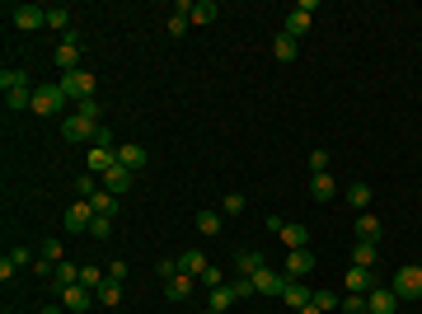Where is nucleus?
<instances>
[{"instance_id": "obj_46", "label": "nucleus", "mask_w": 422, "mask_h": 314, "mask_svg": "<svg viewBox=\"0 0 422 314\" xmlns=\"http://www.w3.org/2000/svg\"><path fill=\"white\" fill-rule=\"evenodd\" d=\"M188 14H169V33H174V38H183V33H188Z\"/></svg>"}, {"instance_id": "obj_42", "label": "nucleus", "mask_w": 422, "mask_h": 314, "mask_svg": "<svg viewBox=\"0 0 422 314\" xmlns=\"http://www.w3.org/2000/svg\"><path fill=\"white\" fill-rule=\"evenodd\" d=\"M197 281L207 286V291H216V286H225V272H221V268H207V272H202Z\"/></svg>"}, {"instance_id": "obj_36", "label": "nucleus", "mask_w": 422, "mask_h": 314, "mask_svg": "<svg viewBox=\"0 0 422 314\" xmlns=\"http://www.w3.org/2000/svg\"><path fill=\"white\" fill-rule=\"evenodd\" d=\"M94 300H99V305H118V300H123V281H103L99 291H94Z\"/></svg>"}, {"instance_id": "obj_39", "label": "nucleus", "mask_w": 422, "mask_h": 314, "mask_svg": "<svg viewBox=\"0 0 422 314\" xmlns=\"http://www.w3.org/2000/svg\"><path fill=\"white\" fill-rule=\"evenodd\" d=\"M89 146H94V150H118V146H123V141H118V136H113L108 127H99V132H94V141H89Z\"/></svg>"}, {"instance_id": "obj_25", "label": "nucleus", "mask_w": 422, "mask_h": 314, "mask_svg": "<svg viewBox=\"0 0 422 314\" xmlns=\"http://www.w3.org/2000/svg\"><path fill=\"white\" fill-rule=\"evenodd\" d=\"M76 281H80V268H76V263H56V272H52V281H47V286L66 291V286H76Z\"/></svg>"}, {"instance_id": "obj_52", "label": "nucleus", "mask_w": 422, "mask_h": 314, "mask_svg": "<svg viewBox=\"0 0 422 314\" xmlns=\"http://www.w3.org/2000/svg\"><path fill=\"white\" fill-rule=\"evenodd\" d=\"M296 314H324V310H319V305L310 300V305H305V310H296Z\"/></svg>"}, {"instance_id": "obj_30", "label": "nucleus", "mask_w": 422, "mask_h": 314, "mask_svg": "<svg viewBox=\"0 0 422 314\" xmlns=\"http://www.w3.org/2000/svg\"><path fill=\"white\" fill-rule=\"evenodd\" d=\"M235 300H240V295H235V286H230V281H225V286H216V291H211V300H207V310H230V305Z\"/></svg>"}, {"instance_id": "obj_41", "label": "nucleus", "mask_w": 422, "mask_h": 314, "mask_svg": "<svg viewBox=\"0 0 422 314\" xmlns=\"http://www.w3.org/2000/svg\"><path fill=\"white\" fill-rule=\"evenodd\" d=\"M89 235H94V239H108V235H113V216H94Z\"/></svg>"}, {"instance_id": "obj_6", "label": "nucleus", "mask_w": 422, "mask_h": 314, "mask_svg": "<svg viewBox=\"0 0 422 314\" xmlns=\"http://www.w3.org/2000/svg\"><path fill=\"white\" fill-rule=\"evenodd\" d=\"M310 19H314V0H300V5H291V14H287V28L282 33H291L300 43V38L310 33Z\"/></svg>"}, {"instance_id": "obj_16", "label": "nucleus", "mask_w": 422, "mask_h": 314, "mask_svg": "<svg viewBox=\"0 0 422 314\" xmlns=\"http://www.w3.org/2000/svg\"><path fill=\"white\" fill-rule=\"evenodd\" d=\"M113 164H118V150H94V146H89V155H85V169H89V174H99V179H103Z\"/></svg>"}, {"instance_id": "obj_17", "label": "nucleus", "mask_w": 422, "mask_h": 314, "mask_svg": "<svg viewBox=\"0 0 422 314\" xmlns=\"http://www.w3.org/2000/svg\"><path fill=\"white\" fill-rule=\"evenodd\" d=\"M118 164L123 169H145V146H136V141H123V146H118Z\"/></svg>"}, {"instance_id": "obj_49", "label": "nucleus", "mask_w": 422, "mask_h": 314, "mask_svg": "<svg viewBox=\"0 0 422 314\" xmlns=\"http://www.w3.org/2000/svg\"><path fill=\"white\" fill-rule=\"evenodd\" d=\"M14 277H19V268H14V258L5 253V258H0V281H14Z\"/></svg>"}, {"instance_id": "obj_23", "label": "nucleus", "mask_w": 422, "mask_h": 314, "mask_svg": "<svg viewBox=\"0 0 422 314\" xmlns=\"http://www.w3.org/2000/svg\"><path fill=\"white\" fill-rule=\"evenodd\" d=\"M282 244L296 253V248H310V230L305 225H296V221H287V230H282Z\"/></svg>"}, {"instance_id": "obj_38", "label": "nucleus", "mask_w": 422, "mask_h": 314, "mask_svg": "<svg viewBox=\"0 0 422 314\" xmlns=\"http://www.w3.org/2000/svg\"><path fill=\"white\" fill-rule=\"evenodd\" d=\"M245 197H240V192H225V197H221V216H245Z\"/></svg>"}, {"instance_id": "obj_28", "label": "nucleus", "mask_w": 422, "mask_h": 314, "mask_svg": "<svg viewBox=\"0 0 422 314\" xmlns=\"http://www.w3.org/2000/svg\"><path fill=\"white\" fill-rule=\"evenodd\" d=\"M0 90L10 94V90H34V85H29V75H24L19 66H5L0 70Z\"/></svg>"}, {"instance_id": "obj_20", "label": "nucleus", "mask_w": 422, "mask_h": 314, "mask_svg": "<svg viewBox=\"0 0 422 314\" xmlns=\"http://www.w3.org/2000/svg\"><path fill=\"white\" fill-rule=\"evenodd\" d=\"M211 263H207V253H197V248H188V253H178V272L183 277H202Z\"/></svg>"}, {"instance_id": "obj_48", "label": "nucleus", "mask_w": 422, "mask_h": 314, "mask_svg": "<svg viewBox=\"0 0 422 314\" xmlns=\"http://www.w3.org/2000/svg\"><path fill=\"white\" fill-rule=\"evenodd\" d=\"M43 258L52 263V268H56V263H66V258H61V244H56V239H47V244H43Z\"/></svg>"}, {"instance_id": "obj_15", "label": "nucleus", "mask_w": 422, "mask_h": 314, "mask_svg": "<svg viewBox=\"0 0 422 314\" xmlns=\"http://www.w3.org/2000/svg\"><path fill=\"white\" fill-rule=\"evenodd\" d=\"M376 286H380V281H376V272H371V268H352V272H347V291H352V295H366V291H376Z\"/></svg>"}, {"instance_id": "obj_29", "label": "nucleus", "mask_w": 422, "mask_h": 314, "mask_svg": "<svg viewBox=\"0 0 422 314\" xmlns=\"http://www.w3.org/2000/svg\"><path fill=\"white\" fill-rule=\"evenodd\" d=\"M347 206H352V211H366L371 206V183H347Z\"/></svg>"}, {"instance_id": "obj_53", "label": "nucleus", "mask_w": 422, "mask_h": 314, "mask_svg": "<svg viewBox=\"0 0 422 314\" xmlns=\"http://www.w3.org/2000/svg\"><path fill=\"white\" fill-rule=\"evenodd\" d=\"M207 314H221V310H207Z\"/></svg>"}, {"instance_id": "obj_8", "label": "nucleus", "mask_w": 422, "mask_h": 314, "mask_svg": "<svg viewBox=\"0 0 422 314\" xmlns=\"http://www.w3.org/2000/svg\"><path fill=\"white\" fill-rule=\"evenodd\" d=\"M287 272H272V268H258L254 272V291L258 295H277V300H282V291H287Z\"/></svg>"}, {"instance_id": "obj_19", "label": "nucleus", "mask_w": 422, "mask_h": 314, "mask_svg": "<svg viewBox=\"0 0 422 314\" xmlns=\"http://www.w3.org/2000/svg\"><path fill=\"white\" fill-rule=\"evenodd\" d=\"M258 268H267L258 248H245V253H235V277H254Z\"/></svg>"}, {"instance_id": "obj_1", "label": "nucleus", "mask_w": 422, "mask_h": 314, "mask_svg": "<svg viewBox=\"0 0 422 314\" xmlns=\"http://www.w3.org/2000/svg\"><path fill=\"white\" fill-rule=\"evenodd\" d=\"M66 103L71 99L61 94V85H38V90H34V108H29V112H38V117H56Z\"/></svg>"}, {"instance_id": "obj_14", "label": "nucleus", "mask_w": 422, "mask_h": 314, "mask_svg": "<svg viewBox=\"0 0 422 314\" xmlns=\"http://www.w3.org/2000/svg\"><path fill=\"white\" fill-rule=\"evenodd\" d=\"M132 179H136L132 169H123V164H113V169H108V174H103V188H108V192H113V197H123V192H127V188H132Z\"/></svg>"}, {"instance_id": "obj_9", "label": "nucleus", "mask_w": 422, "mask_h": 314, "mask_svg": "<svg viewBox=\"0 0 422 314\" xmlns=\"http://www.w3.org/2000/svg\"><path fill=\"white\" fill-rule=\"evenodd\" d=\"M94 132H99V127L94 122H85V117H80V112H66V117H61V136H66V141H94Z\"/></svg>"}, {"instance_id": "obj_40", "label": "nucleus", "mask_w": 422, "mask_h": 314, "mask_svg": "<svg viewBox=\"0 0 422 314\" xmlns=\"http://www.w3.org/2000/svg\"><path fill=\"white\" fill-rule=\"evenodd\" d=\"M10 258H14V268H38V258H34V248H10Z\"/></svg>"}, {"instance_id": "obj_37", "label": "nucleus", "mask_w": 422, "mask_h": 314, "mask_svg": "<svg viewBox=\"0 0 422 314\" xmlns=\"http://www.w3.org/2000/svg\"><path fill=\"white\" fill-rule=\"evenodd\" d=\"M103 281H108V272H103V268H80V286H89V291H99Z\"/></svg>"}, {"instance_id": "obj_43", "label": "nucleus", "mask_w": 422, "mask_h": 314, "mask_svg": "<svg viewBox=\"0 0 422 314\" xmlns=\"http://www.w3.org/2000/svg\"><path fill=\"white\" fill-rule=\"evenodd\" d=\"M230 286H235V295H240V300H249V295H258V291H254V277H235Z\"/></svg>"}, {"instance_id": "obj_27", "label": "nucleus", "mask_w": 422, "mask_h": 314, "mask_svg": "<svg viewBox=\"0 0 422 314\" xmlns=\"http://www.w3.org/2000/svg\"><path fill=\"white\" fill-rule=\"evenodd\" d=\"M272 56H277V61H296V56H300V43H296L291 33H277V38H272Z\"/></svg>"}, {"instance_id": "obj_18", "label": "nucleus", "mask_w": 422, "mask_h": 314, "mask_svg": "<svg viewBox=\"0 0 422 314\" xmlns=\"http://www.w3.org/2000/svg\"><path fill=\"white\" fill-rule=\"evenodd\" d=\"M192 281H197V277H183V272H174V277H165V295H169V300H188V295H192Z\"/></svg>"}, {"instance_id": "obj_47", "label": "nucleus", "mask_w": 422, "mask_h": 314, "mask_svg": "<svg viewBox=\"0 0 422 314\" xmlns=\"http://www.w3.org/2000/svg\"><path fill=\"white\" fill-rule=\"evenodd\" d=\"M343 310H347V314H366V295H352V291H347Z\"/></svg>"}, {"instance_id": "obj_21", "label": "nucleus", "mask_w": 422, "mask_h": 314, "mask_svg": "<svg viewBox=\"0 0 422 314\" xmlns=\"http://www.w3.org/2000/svg\"><path fill=\"white\" fill-rule=\"evenodd\" d=\"M89 206H94L99 216H113V221H118V211H123V197H113V192L103 188V192H94V197H89Z\"/></svg>"}, {"instance_id": "obj_24", "label": "nucleus", "mask_w": 422, "mask_h": 314, "mask_svg": "<svg viewBox=\"0 0 422 314\" xmlns=\"http://www.w3.org/2000/svg\"><path fill=\"white\" fill-rule=\"evenodd\" d=\"M376 235H385V225H380V216L361 211V216H356V239H371V244H376Z\"/></svg>"}, {"instance_id": "obj_26", "label": "nucleus", "mask_w": 422, "mask_h": 314, "mask_svg": "<svg viewBox=\"0 0 422 314\" xmlns=\"http://www.w3.org/2000/svg\"><path fill=\"white\" fill-rule=\"evenodd\" d=\"M221 19V5H216V0H197V5H192V23H197V28H207V23H216Z\"/></svg>"}, {"instance_id": "obj_13", "label": "nucleus", "mask_w": 422, "mask_h": 314, "mask_svg": "<svg viewBox=\"0 0 422 314\" xmlns=\"http://www.w3.org/2000/svg\"><path fill=\"white\" fill-rule=\"evenodd\" d=\"M310 272H314V253H310V248H296V253L287 258V277L300 281V277H310Z\"/></svg>"}, {"instance_id": "obj_45", "label": "nucleus", "mask_w": 422, "mask_h": 314, "mask_svg": "<svg viewBox=\"0 0 422 314\" xmlns=\"http://www.w3.org/2000/svg\"><path fill=\"white\" fill-rule=\"evenodd\" d=\"M314 305H319V310L329 314V310H338V305H343V300H338L334 291H314Z\"/></svg>"}, {"instance_id": "obj_34", "label": "nucleus", "mask_w": 422, "mask_h": 314, "mask_svg": "<svg viewBox=\"0 0 422 314\" xmlns=\"http://www.w3.org/2000/svg\"><path fill=\"white\" fill-rule=\"evenodd\" d=\"M76 112L85 117V122H94V127H99V117H103V103H99V94H94V99H80V103H76Z\"/></svg>"}, {"instance_id": "obj_4", "label": "nucleus", "mask_w": 422, "mask_h": 314, "mask_svg": "<svg viewBox=\"0 0 422 314\" xmlns=\"http://www.w3.org/2000/svg\"><path fill=\"white\" fill-rule=\"evenodd\" d=\"M10 23L24 33H38L47 28V5H10Z\"/></svg>"}, {"instance_id": "obj_35", "label": "nucleus", "mask_w": 422, "mask_h": 314, "mask_svg": "<svg viewBox=\"0 0 422 314\" xmlns=\"http://www.w3.org/2000/svg\"><path fill=\"white\" fill-rule=\"evenodd\" d=\"M76 188H80V197H85V202H89L94 192H103V179H99V174H89V169H85V174H80V179H76Z\"/></svg>"}, {"instance_id": "obj_50", "label": "nucleus", "mask_w": 422, "mask_h": 314, "mask_svg": "<svg viewBox=\"0 0 422 314\" xmlns=\"http://www.w3.org/2000/svg\"><path fill=\"white\" fill-rule=\"evenodd\" d=\"M123 277H127V263H123V258L108 263V281H123Z\"/></svg>"}, {"instance_id": "obj_2", "label": "nucleus", "mask_w": 422, "mask_h": 314, "mask_svg": "<svg viewBox=\"0 0 422 314\" xmlns=\"http://www.w3.org/2000/svg\"><path fill=\"white\" fill-rule=\"evenodd\" d=\"M389 291L399 295V300H422V268H399L394 272V281H389Z\"/></svg>"}, {"instance_id": "obj_3", "label": "nucleus", "mask_w": 422, "mask_h": 314, "mask_svg": "<svg viewBox=\"0 0 422 314\" xmlns=\"http://www.w3.org/2000/svg\"><path fill=\"white\" fill-rule=\"evenodd\" d=\"M56 85H61V94H66V99H76V103H80V99H94V75H89L85 66H80V70H66Z\"/></svg>"}, {"instance_id": "obj_11", "label": "nucleus", "mask_w": 422, "mask_h": 314, "mask_svg": "<svg viewBox=\"0 0 422 314\" xmlns=\"http://www.w3.org/2000/svg\"><path fill=\"white\" fill-rule=\"evenodd\" d=\"M61 305H66V314H85L89 305H94V291H89V286H66V291H61Z\"/></svg>"}, {"instance_id": "obj_22", "label": "nucleus", "mask_w": 422, "mask_h": 314, "mask_svg": "<svg viewBox=\"0 0 422 314\" xmlns=\"http://www.w3.org/2000/svg\"><path fill=\"white\" fill-rule=\"evenodd\" d=\"M310 197H314V202H334V197H338V183L329 179V174H314V179H310Z\"/></svg>"}, {"instance_id": "obj_10", "label": "nucleus", "mask_w": 422, "mask_h": 314, "mask_svg": "<svg viewBox=\"0 0 422 314\" xmlns=\"http://www.w3.org/2000/svg\"><path fill=\"white\" fill-rule=\"evenodd\" d=\"M399 310V295L389 291V286H376V291H366V314H394Z\"/></svg>"}, {"instance_id": "obj_44", "label": "nucleus", "mask_w": 422, "mask_h": 314, "mask_svg": "<svg viewBox=\"0 0 422 314\" xmlns=\"http://www.w3.org/2000/svg\"><path fill=\"white\" fill-rule=\"evenodd\" d=\"M310 174H329V150H310Z\"/></svg>"}, {"instance_id": "obj_51", "label": "nucleus", "mask_w": 422, "mask_h": 314, "mask_svg": "<svg viewBox=\"0 0 422 314\" xmlns=\"http://www.w3.org/2000/svg\"><path fill=\"white\" fill-rule=\"evenodd\" d=\"M38 314H66V305H43Z\"/></svg>"}, {"instance_id": "obj_32", "label": "nucleus", "mask_w": 422, "mask_h": 314, "mask_svg": "<svg viewBox=\"0 0 422 314\" xmlns=\"http://www.w3.org/2000/svg\"><path fill=\"white\" fill-rule=\"evenodd\" d=\"M47 28H61V33H71V28H76L66 5H47Z\"/></svg>"}, {"instance_id": "obj_33", "label": "nucleus", "mask_w": 422, "mask_h": 314, "mask_svg": "<svg viewBox=\"0 0 422 314\" xmlns=\"http://www.w3.org/2000/svg\"><path fill=\"white\" fill-rule=\"evenodd\" d=\"M376 253H380V248L371 244V239H356V248H352V268H371V263H376Z\"/></svg>"}, {"instance_id": "obj_12", "label": "nucleus", "mask_w": 422, "mask_h": 314, "mask_svg": "<svg viewBox=\"0 0 422 314\" xmlns=\"http://www.w3.org/2000/svg\"><path fill=\"white\" fill-rule=\"evenodd\" d=\"M310 300H314V291L305 281H287V291H282V305H287V310H305Z\"/></svg>"}, {"instance_id": "obj_7", "label": "nucleus", "mask_w": 422, "mask_h": 314, "mask_svg": "<svg viewBox=\"0 0 422 314\" xmlns=\"http://www.w3.org/2000/svg\"><path fill=\"white\" fill-rule=\"evenodd\" d=\"M94 216H99V211H94V206L80 197V202H71V206H66V221H61V225H66L71 235H85L89 225H94Z\"/></svg>"}, {"instance_id": "obj_5", "label": "nucleus", "mask_w": 422, "mask_h": 314, "mask_svg": "<svg viewBox=\"0 0 422 314\" xmlns=\"http://www.w3.org/2000/svg\"><path fill=\"white\" fill-rule=\"evenodd\" d=\"M56 66H61V75L66 70H80V28H71V33H61V43H56Z\"/></svg>"}, {"instance_id": "obj_31", "label": "nucleus", "mask_w": 422, "mask_h": 314, "mask_svg": "<svg viewBox=\"0 0 422 314\" xmlns=\"http://www.w3.org/2000/svg\"><path fill=\"white\" fill-rule=\"evenodd\" d=\"M221 221H225L221 211H197V235L216 239V235H221Z\"/></svg>"}]
</instances>
